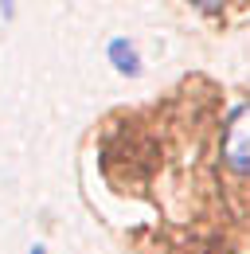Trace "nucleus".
I'll return each mask as SVG.
<instances>
[{
    "mask_svg": "<svg viewBox=\"0 0 250 254\" xmlns=\"http://www.w3.org/2000/svg\"><path fill=\"white\" fill-rule=\"evenodd\" d=\"M223 160L235 172H250V102L239 106L223 129Z\"/></svg>",
    "mask_w": 250,
    "mask_h": 254,
    "instance_id": "f257e3e1",
    "label": "nucleus"
},
{
    "mask_svg": "<svg viewBox=\"0 0 250 254\" xmlns=\"http://www.w3.org/2000/svg\"><path fill=\"white\" fill-rule=\"evenodd\" d=\"M106 59H110L114 70H122V74H129V78L141 74V55H137L133 39H125V35H114V39L106 43Z\"/></svg>",
    "mask_w": 250,
    "mask_h": 254,
    "instance_id": "f03ea898",
    "label": "nucleus"
},
{
    "mask_svg": "<svg viewBox=\"0 0 250 254\" xmlns=\"http://www.w3.org/2000/svg\"><path fill=\"white\" fill-rule=\"evenodd\" d=\"M12 12H16V0H0V16L12 20Z\"/></svg>",
    "mask_w": 250,
    "mask_h": 254,
    "instance_id": "7ed1b4c3",
    "label": "nucleus"
},
{
    "mask_svg": "<svg viewBox=\"0 0 250 254\" xmlns=\"http://www.w3.org/2000/svg\"><path fill=\"white\" fill-rule=\"evenodd\" d=\"M191 4H195V8H203V12H215L223 0H191Z\"/></svg>",
    "mask_w": 250,
    "mask_h": 254,
    "instance_id": "20e7f679",
    "label": "nucleus"
},
{
    "mask_svg": "<svg viewBox=\"0 0 250 254\" xmlns=\"http://www.w3.org/2000/svg\"><path fill=\"white\" fill-rule=\"evenodd\" d=\"M28 254H47V247H39V243H35V247H31Z\"/></svg>",
    "mask_w": 250,
    "mask_h": 254,
    "instance_id": "39448f33",
    "label": "nucleus"
}]
</instances>
